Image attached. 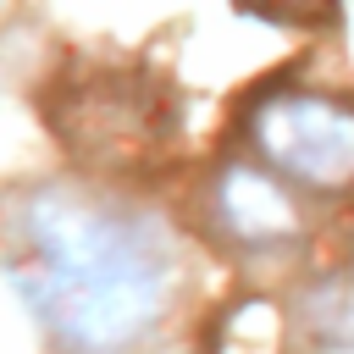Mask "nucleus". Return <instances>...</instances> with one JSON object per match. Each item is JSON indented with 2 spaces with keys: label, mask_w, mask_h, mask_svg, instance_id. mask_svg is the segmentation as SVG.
Returning a JSON list of instances; mask_svg holds the SVG:
<instances>
[{
  "label": "nucleus",
  "mask_w": 354,
  "mask_h": 354,
  "mask_svg": "<svg viewBox=\"0 0 354 354\" xmlns=\"http://www.w3.org/2000/svg\"><path fill=\"white\" fill-rule=\"evenodd\" d=\"M28 260L17 288L77 348L133 343L166 299V260L127 216L77 194H39L28 205Z\"/></svg>",
  "instance_id": "obj_1"
},
{
  "label": "nucleus",
  "mask_w": 354,
  "mask_h": 354,
  "mask_svg": "<svg viewBox=\"0 0 354 354\" xmlns=\"http://www.w3.org/2000/svg\"><path fill=\"white\" fill-rule=\"evenodd\" d=\"M260 149L310 188H343L354 183V111L321 100V94H277L254 116Z\"/></svg>",
  "instance_id": "obj_2"
},
{
  "label": "nucleus",
  "mask_w": 354,
  "mask_h": 354,
  "mask_svg": "<svg viewBox=\"0 0 354 354\" xmlns=\"http://www.w3.org/2000/svg\"><path fill=\"white\" fill-rule=\"evenodd\" d=\"M216 205H221L227 227H232L238 238H249V243L288 238V232L299 227L293 199L282 194V183H277V177H266V171H249V166H232V171L221 177Z\"/></svg>",
  "instance_id": "obj_3"
}]
</instances>
